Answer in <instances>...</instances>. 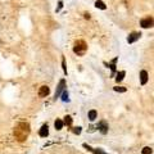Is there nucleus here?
<instances>
[{"label": "nucleus", "instance_id": "nucleus-16", "mask_svg": "<svg viewBox=\"0 0 154 154\" xmlns=\"http://www.w3.org/2000/svg\"><path fill=\"white\" fill-rule=\"evenodd\" d=\"M152 153H153V150L150 147H145L144 149H143V154H152Z\"/></svg>", "mask_w": 154, "mask_h": 154}, {"label": "nucleus", "instance_id": "nucleus-9", "mask_svg": "<svg viewBox=\"0 0 154 154\" xmlns=\"http://www.w3.org/2000/svg\"><path fill=\"white\" fill-rule=\"evenodd\" d=\"M99 128H100V132L103 135H105L108 132V125H107L105 121H101V122L99 123Z\"/></svg>", "mask_w": 154, "mask_h": 154}, {"label": "nucleus", "instance_id": "nucleus-17", "mask_svg": "<svg viewBox=\"0 0 154 154\" xmlns=\"http://www.w3.org/2000/svg\"><path fill=\"white\" fill-rule=\"evenodd\" d=\"M62 99H63V100H64V101H68V93H67V90H63Z\"/></svg>", "mask_w": 154, "mask_h": 154}, {"label": "nucleus", "instance_id": "nucleus-18", "mask_svg": "<svg viewBox=\"0 0 154 154\" xmlns=\"http://www.w3.org/2000/svg\"><path fill=\"white\" fill-rule=\"evenodd\" d=\"M93 153L94 154H107L103 149H93Z\"/></svg>", "mask_w": 154, "mask_h": 154}, {"label": "nucleus", "instance_id": "nucleus-3", "mask_svg": "<svg viewBox=\"0 0 154 154\" xmlns=\"http://www.w3.org/2000/svg\"><path fill=\"white\" fill-rule=\"evenodd\" d=\"M140 26H141L143 28H149V27H152L153 26V18L152 17H147V18L141 19Z\"/></svg>", "mask_w": 154, "mask_h": 154}, {"label": "nucleus", "instance_id": "nucleus-14", "mask_svg": "<svg viewBox=\"0 0 154 154\" xmlns=\"http://www.w3.org/2000/svg\"><path fill=\"white\" fill-rule=\"evenodd\" d=\"M63 123H64V125H67V126H71V125H72V117H71V116H66Z\"/></svg>", "mask_w": 154, "mask_h": 154}, {"label": "nucleus", "instance_id": "nucleus-6", "mask_svg": "<svg viewBox=\"0 0 154 154\" xmlns=\"http://www.w3.org/2000/svg\"><path fill=\"white\" fill-rule=\"evenodd\" d=\"M64 87H66V80H60L59 86H58V89H57V91H55V98H59L60 93L64 90Z\"/></svg>", "mask_w": 154, "mask_h": 154}, {"label": "nucleus", "instance_id": "nucleus-1", "mask_svg": "<svg viewBox=\"0 0 154 154\" xmlns=\"http://www.w3.org/2000/svg\"><path fill=\"white\" fill-rule=\"evenodd\" d=\"M30 131H31V128H30V123L19 122L18 125L16 126V128H14V137L17 139V141L22 143V141H24V140L28 137Z\"/></svg>", "mask_w": 154, "mask_h": 154}, {"label": "nucleus", "instance_id": "nucleus-20", "mask_svg": "<svg viewBox=\"0 0 154 154\" xmlns=\"http://www.w3.org/2000/svg\"><path fill=\"white\" fill-rule=\"evenodd\" d=\"M85 18H87V19L90 18V14H89V13H85Z\"/></svg>", "mask_w": 154, "mask_h": 154}, {"label": "nucleus", "instance_id": "nucleus-5", "mask_svg": "<svg viewBox=\"0 0 154 154\" xmlns=\"http://www.w3.org/2000/svg\"><path fill=\"white\" fill-rule=\"evenodd\" d=\"M50 94V89H49L46 85H44V86H41L40 89H38V96L40 98H45V96H48Z\"/></svg>", "mask_w": 154, "mask_h": 154}, {"label": "nucleus", "instance_id": "nucleus-19", "mask_svg": "<svg viewBox=\"0 0 154 154\" xmlns=\"http://www.w3.org/2000/svg\"><path fill=\"white\" fill-rule=\"evenodd\" d=\"M73 134H76V135L81 134V127H75V128H73Z\"/></svg>", "mask_w": 154, "mask_h": 154}, {"label": "nucleus", "instance_id": "nucleus-4", "mask_svg": "<svg viewBox=\"0 0 154 154\" xmlns=\"http://www.w3.org/2000/svg\"><path fill=\"white\" fill-rule=\"evenodd\" d=\"M140 36H141V34H140V32H131V34L128 35V37H127V43L128 44H132V43H135V41L139 40Z\"/></svg>", "mask_w": 154, "mask_h": 154}, {"label": "nucleus", "instance_id": "nucleus-2", "mask_svg": "<svg viewBox=\"0 0 154 154\" xmlns=\"http://www.w3.org/2000/svg\"><path fill=\"white\" fill-rule=\"evenodd\" d=\"M87 50V45L84 40H77L75 43V48H73V51L77 54V55H84Z\"/></svg>", "mask_w": 154, "mask_h": 154}, {"label": "nucleus", "instance_id": "nucleus-10", "mask_svg": "<svg viewBox=\"0 0 154 154\" xmlns=\"http://www.w3.org/2000/svg\"><path fill=\"white\" fill-rule=\"evenodd\" d=\"M54 126H55V130H62L63 128V126H64V123H63V121L62 120H59V118H57V121L54 122Z\"/></svg>", "mask_w": 154, "mask_h": 154}, {"label": "nucleus", "instance_id": "nucleus-15", "mask_svg": "<svg viewBox=\"0 0 154 154\" xmlns=\"http://www.w3.org/2000/svg\"><path fill=\"white\" fill-rule=\"evenodd\" d=\"M114 91H118V93H126V91H127V89H126L125 86H116V87H114Z\"/></svg>", "mask_w": 154, "mask_h": 154}, {"label": "nucleus", "instance_id": "nucleus-8", "mask_svg": "<svg viewBox=\"0 0 154 154\" xmlns=\"http://www.w3.org/2000/svg\"><path fill=\"white\" fill-rule=\"evenodd\" d=\"M148 78H149V77H148V72H147V71H141V72H140V82H141V85L147 84Z\"/></svg>", "mask_w": 154, "mask_h": 154}, {"label": "nucleus", "instance_id": "nucleus-13", "mask_svg": "<svg viewBox=\"0 0 154 154\" xmlns=\"http://www.w3.org/2000/svg\"><path fill=\"white\" fill-rule=\"evenodd\" d=\"M125 75H126L125 71H121V72H118V73H117V77H116V81H117V82H121V81L123 80V77H125Z\"/></svg>", "mask_w": 154, "mask_h": 154}, {"label": "nucleus", "instance_id": "nucleus-12", "mask_svg": "<svg viewBox=\"0 0 154 154\" xmlns=\"http://www.w3.org/2000/svg\"><path fill=\"white\" fill-rule=\"evenodd\" d=\"M96 117H98V112H96L95 109H91V111L89 112V120L90 121H95Z\"/></svg>", "mask_w": 154, "mask_h": 154}, {"label": "nucleus", "instance_id": "nucleus-7", "mask_svg": "<svg viewBox=\"0 0 154 154\" xmlns=\"http://www.w3.org/2000/svg\"><path fill=\"white\" fill-rule=\"evenodd\" d=\"M38 135H40L41 137H46L49 135V126L48 125H43V127L40 128V131H38Z\"/></svg>", "mask_w": 154, "mask_h": 154}, {"label": "nucleus", "instance_id": "nucleus-11", "mask_svg": "<svg viewBox=\"0 0 154 154\" xmlns=\"http://www.w3.org/2000/svg\"><path fill=\"white\" fill-rule=\"evenodd\" d=\"M95 7L99 8V9H101V10H105L107 9V5L104 4L101 0H96V1H95Z\"/></svg>", "mask_w": 154, "mask_h": 154}]
</instances>
